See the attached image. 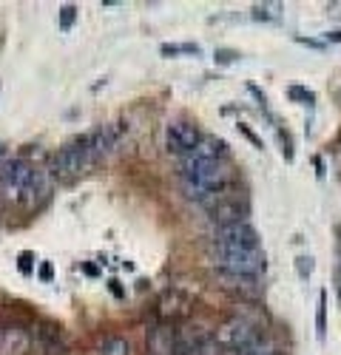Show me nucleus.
Segmentation results:
<instances>
[{
  "mask_svg": "<svg viewBox=\"0 0 341 355\" xmlns=\"http://www.w3.org/2000/svg\"><path fill=\"white\" fill-rule=\"evenodd\" d=\"M91 162H94L91 159V134H80V137L69 139L60 151L54 154L51 171H54V176H60V180H71V176H77Z\"/></svg>",
  "mask_w": 341,
  "mask_h": 355,
  "instance_id": "obj_1",
  "label": "nucleus"
},
{
  "mask_svg": "<svg viewBox=\"0 0 341 355\" xmlns=\"http://www.w3.org/2000/svg\"><path fill=\"white\" fill-rule=\"evenodd\" d=\"M213 264L225 276L236 279H256L265 270V253L259 250H216L213 248Z\"/></svg>",
  "mask_w": 341,
  "mask_h": 355,
  "instance_id": "obj_2",
  "label": "nucleus"
},
{
  "mask_svg": "<svg viewBox=\"0 0 341 355\" xmlns=\"http://www.w3.org/2000/svg\"><path fill=\"white\" fill-rule=\"evenodd\" d=\"M32 176H35V165H28L26 159L0 162V199L26 202V191H28Z\"/></svg>",
  "mask_w": 341,
  "mask_h": 355,
  "instance_id": "obj_3",
  "label": "nucleus"
},
{
  "mask_svg": "<svg viewBox=\"0 0 341 355\" xmlns=\"http://www.w3.org/2000/svg\"><path fill=\"white\" fill-rule=\"evenodd\" d=\"M202 205L208 208V214H211V219H213L216 225L247 222V216H250V202H247V196H242V193L219 191V193L208 196Z\"/></svg>",
  "mask_w": 341,
  "mask_h": 355,
  "instance_id": "obj_4",
  "label": "nucleus"
},
{
  "mask_svg": "<svg viewBox=\"0 0 341 355\" xmlns=\"http://www.w3.org/2000/svg\"><path fill=\"white\" fill-rule=\"evenodd\" d=\"M216 250H259V233L250 222H227L213 227Z\"/></svg>",
  "mask_w": 341,
  "mask_h": 355,
  "instance_id": "obj_5",
  "label": "nucleus"
},
{
  "mask_svg": "<svg viewBox=\"0 0 341 355\" xmlns=\"http://www.w3.org/2000/svg\"><path fill=\"white\" fill-rule=\"evenodd\" d=\"M259 338H262V330L247 318H231L216 330V344L227 352H239Z\"/></svg>",
  "mask_w": 341,
  "mask_h": 355,
  "instance_id": "obj_6",
  "label": "nucleus"
},
{
  "mask_svg": "<svg viewBox=\"0 0 341 355\" xmlns=\"http://www.w3.org/2000/svg\"><path fill=\"white\" fill-rule=\"evenodd\" d=\"M202 142V134H199L196 123L191 120H174L168 123L165 128V148L170 154H180V157H188L193 154V148Z\"/></svg>",
  "mask_w": 341,
  "mask_h": 355,
  "instance_id": "obj_7",
  "label": "nucleus"
},
{
  "mask_svg": "<svg viewBox=\"0 0 341 355\" xmlns=\"http://www.w3.org/2000/svg\"><path fill=\"white\" fill-rule=\"evenodd\" d=\"M177 355H219L216 336L202 327L177 330Z\"/></svg>",
  "mask_w": 341,
  "mask_h": 355,
  "instance_id": "obj_8",
  "label": "nucleus"
},
{
  "mask_svg": "<svg viewBox=\"0 0 341 355\" xmlns=\"http://www.w3.org/2000/svg\"><path fill=\"white\" fill-rule=\"evenodd\" d=\"M123 131H125V123H105V125H100L97 131H91V159H100V157H105L114 145L120 142V137H123Z\"/></svg>",
  "mask_w": 341,
  "mask_h": 355,
  "instance_id": "obj_9",
  "label": "nucleus"
},
{
  "mask_svg": "<svg viewBox=\"0 0 341 355\" xmlns=\"http://www.w3.org/2000/svg\"><path fill=\"white\" fill-rule=\"evenodd\" d=\"M148 355H177V333L168 327H154L148 336Z\"/></svg>",
  "mask_w": 341,
  "mask_h": 355,
  "instance_id": "obj_10",
  "label": "nucleus"
},
{
  "mask_svg": "<svg viewBox=\"0 0 341 355\" xmlns=\"http://www.w3.org/2000/svg\"><path fill=\"white\" fill-rule=\"evenodd\" d=\"M191 157L202 159V162H222L227 157V142L219 139V137H202V142L193 148Z\"/></svg>",
  "mask_w": 341,
  "mask_h": 355,
  "instance_id": "obj_11",
  "label": "nucleus"
},
{
  "mask_svg": "<svg viewBox=\"0 0 341 355\" xmlns=\"http://www.w3.org/2000/svg\"><path fill=\"white\" fill-rule=\"evenodd\" d=\"M28 344H32V338H28L26 330H20V327H6L3 341H0V352H3V355H26V352H28Z\"/></svg>",
  "mask_w": 341,
  "mask_h": 355,
  "instance_id": "obj_12",
  "label": "nucleus"
},
{
  "mask_svg": "<svg viewBox=\"0 0 341 355\" xmlns=\"http://www.w3.org/2000/svg\"><path fill=\"white\" fill-rule=\"evenodd\" d=\"M100 355H131V344L123 336H105L100 341Z\"/></svg>",
  "mask_w": 341,
  "mask_h": 355,
  "instance_id": "obj_13",
  "label": "nucleus"
},
{
  "mask_svg": "<svg viewBox=\"0 0 341 355\" xmlns=\"http://www.w3.org/2000/svg\"><path fill=\"white\" fill-rule=\"evenodd\" d=\"M231 355H281L279 352V347L270 341V338H259V341H253L250 347H245V349H239V352H231Z\"/></svg>",
  "mask_w": 341,
  "mask_h": 355,
  "instance_id": "obj_14",
  "label": "nucleus"
},
{
  "mask_svg": "<svg viewBox=\"0 0 341 355\" xmlns=\"http://www.w3.org/2000/svg\"><path fill=\"white\" fill-rule=\"evenodd\" d=\"M202 49H199L196 43H162L159 46V54L162 57H177V54H199Z\"/></svg>",
  "mask_w": 341,
  "mask_h": 355,
  "instance_id": "obj_15",
  "label": "nucleus"
},
{
  "mask_svg": "<svg viewBox=\"0 0 341 355\" xmlns=\"http://www.w3.org/2000/svg\"><path fill=\"white\" fill-rule=\"evenodd\" d=\"M77 15H80V9L74 3H63L60 6V12H57V26H60V32H71Z\"/></svg>",
  "mask_w": 341,
  "mask_h": 355,
  "instance_id": "obj_16",
  "label": "nucleus"
},
{
  "mask_svg": "<svg viewBox=\"0 0 341 355\" xmlns=\"http://www.w3.org/2000/svg\"><path fill=\"white\" fill-rule=\"evenodd\" d=\"M279 9H281L279 3H256L253 6V17L256 20H273L279 15Z\"/></svg>",
  "mask_w": 341,
  "mask_h": 355,
  "instance_id": "obj_17",
  "label": "nucleus"
},
{
  "mask_svg": "<svg viewBox=\"0 0 341 355\" xmlns=\"http://www.w3.org/2000/svg\"><path fill=\"white\" fill-rule=\"evenodd\" d=\"M17 270H20L23 276H32V270H35V253H32V250H23V253L17 256Z\"/></svg>",
  "mask_w": 341,
  "mask_h": 355,
  "instance_id": "obj_18",
  "label": "nucleus"
},
{
  "mask_svg": "<svg viewBox=\"0 0 341 355\" xmlns=\"http://www.w3.org/2000/svg\"><path fill=\"white\" fill-rule=\"evenodd\" d=\"M316 324H319V336H324L327 330V293L319 295V313H316Z\"/></svg>",
  "mask_w": 341,
  "mask_h": 355,
  "instance_id": "obj_19",
  "label": "nucleus"
},
{
  "mask_svg": "<svg viewBox=\"0 0 341 355\" xmlns=\"http://www.w3.org/2000/svg\"><path fill=\"white\" fill-rule=\"evenodd\" d=\"M296 270H299L301 279H307V276L313 273V259H310V256H299V259H296Z\"/></svg>",
  "mask_w": 341,
  "mask_h": 355,
  "instance_id": "obj_20",
  "label": "nucleus"
},
{
  "mask_svg": "<svg viewBox=\"0 0 341 355\" xmlns=\"http://www.w3.org/2000/svg\"><path fill=\"white\" fill-rule=\"evenodd\" d=\"M37 279H40V282H46V284L54 279V268H51V261H43V264H40V268H37Z\"/></svg>",
  "mask_w": 341,
  "mask_h": 355,
  "instance_id": "obj_21",
  "label": "nucleus"
},
{
  "mask_svg": "<svg viewBox=\"0 0 341 355\" xmlns=\"http://www.w3.org/2000/svg\"><path fill=\"white\" fill-rule=\"evenodd\" d=\"M288 94H290L293 100H304V103H313V92H307V88H299V85H293Z\"/></svg>",
  "mask_w": 341,
  "mask_h": 355,
  "instance_id": "obj_22",
  "label": "nucleus"
},
{
  "mask_svg": "<svg viewBox=\"0 0 341 355\" xmlns=\"http://www.w3.org/2000/svg\"><path fill=\"white\" fill-rule=\"evenodd\" d=\"M236 57H239L236 51H227V49H219V51H216V60H219V63H234Z\"/></svg>",
  "mask_w": 341,
  "mask_h": 355,
  "instance_id": "obj_23",
  "label": "nucleus"
},
{
  "mask_svg": "<svg viewBox=\"0 0 341 355\" xmlns=\"http://www.w3.org/2000/svg\"><path fill=\"white\" fill-rule=\"evenodd\" d=\"M239 131H242V134H245V137H247V139H250V142H253L256 148H262V139H259V137H256V134L250 131V125H245V123H239Z\"/></svg>",
  "mask_w": 341,
  "mask_h": 355,
  "instance_id": "obj_24",
  "label": "nucleus"
},
{
  "mask_svg": "<svg viewBox=\"0 0 341 355\" xmlns=\"http://www.w3.org/2000/svg\"><path fill=\"white\" fill-rule=\"evenodd\" d=\"M108 290L117 295V299H125V290H123V284H120L117 279H108Z\"/></svg>",
  "mask_w": 341,
  "mask_h": 355,
  "instance_id": "obj_25",
  "label": "nucleus"
},
{
  "mask_svg": "<svg viewBox=\"0 0 341 355\" xmlns=\"http://www.w3.org/2000/svg\"><path fill=\"white\" fill-rule=\"evenodd\" d=\"M0 157H6V142H0Z\"/></svg>",
  "mask_w": 341,
  "mask_h": 355,
  "instance_id": "obj_26",
  "label": "nucleus"
},
{
  "mask_svg": "<svg viewBox=\"0 0 341 355\" xmlns=\"http://www.w3.org/2000/svg\"><path fill=\"white\" fill-rule=\"evenodd\" d=\"M3 333H6V327H3V324H0V341H3Z\"/></svg>",
  "mask_w": 341,
  "mask_h": 355,
  "instance_id": "obj_27",
  "label": "nucleus"
}]
</instances>
